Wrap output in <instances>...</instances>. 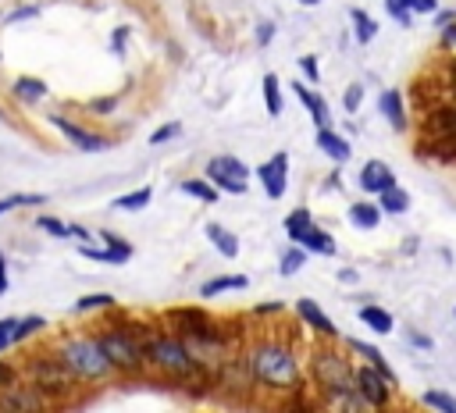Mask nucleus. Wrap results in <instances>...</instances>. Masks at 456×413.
Instances as JSON below:
<instances>
[{
    "label": "nucleus",
    "mask_w": 456,
    "mask_h": 413,
    "mask_svg": "<svg viewBox=\"0 0 456 413\" xmlns=\"http://www.w3.org/2000/svg\"><path fill=\"white\" fill-rule=\"evenodd\" d=\"M246 363H250V374H254L257 388L286 392V395L307 388L303 360H300L296 346L289 338H282V335L246 338Z\"/></svg>",
    "instance_id": "1"
},
{
    "label": "nucleus",
    "mask_w": 456,
    "mask_h": 413,
    "mask_svg": "<svg viewBox=\"0 0 456 413\" xmlns=\"http://www.w3.org/2000/svg\"><path fill=\"white\" fill-rule=\"evenodd\" d=\"M143 360H146V367L161 370V374L171 378V381H189V385H196L200 378L214 381L210 374H203V370L196 367V360L189 356V349L182 346V338H178L175 331H153V335L143 342Z\"/></svg>",
    "instance_id": "2"
},
{
    "label": "nucleus",
    "mask_w": 456,
    "mask_h": 413,
    "mask_svg": "<svg viewBox=\"0 0 456 413\" xmlns=\"http://www.w3.org/2000/svg\"><path fill=\"white\" fill-rule=\"evenodd\" d=\"M54 353L79 378V385H104L114 374L111 360L104 356V349H100V342L93 335H65L54 346Z\"/></svg>",
    "instance_id": "3"
},
{
    "label": "nucleus",
    "mask_w": 456,
    "mask_h": 413,
    "mask_svg": "<svg viewBox=\"0 0 456 413\" xmlns=\"http://www.w3.org/2000/svg\"><path fill=\"white\" fill-rule=\"evenodd\" d=\"M22 378L43 399H72L79 392V378L58 360L54 349H33L22 363Z\"/></svg>",
    "instance_id": "4"
},
{
    "label": "nucleus",
    "mask_w": 456,
    "mask_h": 413,
    "mask_svg": "<svg viewBox=\"0 0 456 413\" xmlns=\"http://www.w3.org/2000/svg\"><path fill=\"white\" fill-rule=\"evenodd\" d=\"M307 374L321 392L353 388V360L339 342H314L310 360H307Z\"/></svg>",
    "instance_id": "5"
},
{
    "label": "nucleus",
    "mask_w": 456,
    "mask_h": 413,
    "mask_svg": "<svg viewBox=\"0 0 456 413\" xmlns=\"http://www.w3.org/2000/svg\"><path fill=\"white\" fill-rule=\"evenodd\" d=\"M93 338L100 342V349H104V356L111 360L114 370H121V374H139V370L146 367V360H143V342L132 338L121 324H107V328H100Z\"/></svg>",
    "instance_id": "6"
},
{
    "label": "nucleus",
    "mask_w": 456,
    "mask_h": 413,
    "mask_svg": "<svg viewBox=\"0 0 456 413\" xmlns=\"http://www.w3.org/2000/svg\"><path fill=\"white\" fill-rule=\"evenodd\" d=\"M203 178H207L217 192H228V196H243V192L250 189V167H246L239 157H232V153L210 157Z\"/></svg>",
    "instance_id": "7"
},
{
    "label": "nucleus",
    "mask_w": 456,
    "mask_h": 413,
    "mask_svg": "<svg viewBox=\"0 0 456 413\" xmlns=\"http://www.w3.org/2000/svg\"><path fill=\"white\" fill-rule=\"evenodd\" d=\"M353 388L360 392V399L374 409V413H385L389 409V402H392V381L378 370V367H371V363H357L353 367Z\"/></svg>",
    "instance_id": "8"
},
{
    "label": "nucleus",
    "mask_w": 456,
    "mask_h": 413,
    "mask_svg": "<svg viewBox=\"0 0 456 413\" xmlns=\"http://www.w3.org/2000/svg\"><path fill=\"white\" fill-rule=\"evenodd\" d=\"M214 381L224 388V392H232V395H250L257 388L254 374H250V363H246V353H232L217 370H214Z\"/></svg>",
    "instance_id": "9"
},
{
    "label": "nucleus",
    "mask_w": 456,
    "mask_h": 413,
    "mask_svg": "<svg viewBox=\"0 0 456 413\" xmlns=\"http://www.w3.org/2000/svg\"><path fill=\"white\" fill-rule=\"evenodd\" d=\"M257 182L264 185L268 199H282L286 189H289V153L275 150L264 164H257Z\"/></svg>",
    "instance_id": "10"
},
{
    "label": "nucleus",
    "mask_w": 456,
    "mask_h": 413,
    "mask_svg": "<svg viewBox=\"0 0 456 413\" xmlns=\"http://www.w3.org/2000/svg\"><path fill=\"white\" fill-rule=\"evenodd\" d=\"M0 413H47V399L29 385H4L0 395Z\"/></svg>",
    "instance_id": "11"
},
{
    "label": "nucleus",
    "mask_w": 456,
    "mask_h": 413,
    "mask_svg": "<svg viewBox=\"0 0 456 413\" xmlns=\"http://www.w3.org/2000/svg\"><path fill=\"white\" fill-rule=\"evenodd\" d=\"M296 317H300V324H303V328H310L321 342H339V338H342L339 324H335V321H332V317L314 303V299H300V303H296Z\"/></svg>",
    "instance_id": "12"
},
{
    "label": "nucleus",
    "mask_w": 456,
    "mask_h": 413,
    "mask_svg": "<svg viewBox=\"0 0 456 413\" xmlns=\"http://www.w3.org/2000/svg\"><path fill=\"white\" fill-rule=\"evenodd\" d=\"M168 324L175 328L178 338H185V335H203V331L217 328V317H210L200 307H175V310H168Z\"/></svg>",
    "instance_id": "13"
},
{
    "label": "nucleus",
    "mask_w": 456,
    "mask_h": 413,
    "mask_svg": "<svg viewBox=\"0 0 456 413\" xmlns=\"http://www.w3.org/2000/svg\"><path fill=\"white\" fill-rule=\"evenodd\" d=\"M357 182H360V189H364L371 199H374L378 192L399 185V182H396V171H392L385 160H367V164L360 167V178H357Z\"/></svg>",
    "instance_id": "14"
},
{
    "label": "nucleus",
    "mask_w": 456,
    "mask_h": 413,
    "mask_svg": "<svg viewBox=\"0 0 456 413\" xmlns=\"http://www.w3.org/2000/svg\"><path fill=\"white\" fill-rule=\"evenodd\" d=\"M321 402L328 413H374L357 388H332V392H321Z\"/></svg>",
    "instance_id": "15"
},
{
    "label": "nucleus",
    "mask_w": 456,
    "mask_h": 413,
    "mask_svg": "<svg viewBox=\"0 0 456 413\" xmlns=\"http://www.w3.org/2000/svg\"><path fill=\"white\" fill-rule=\"evenodd\" d=\"M293 93L300 97V104L307 107V114L314 118V125H317V128H332V114H328V104H325V97H321L314 86H307V82H293Z\"/></svg>",
    "instance_id": "16"
},
{
    "label": "nucleus",
    "mask_w": 456,
    "mask_h": 413,
    "mask_svg": "<svg viewBox=\"0 0 456 413\" xmlns=\"http://www.w3.org/2000/svg\"><path fill=\"white\" fill-rule=\"evenodd\" d=\"M378 111L385 114V121H389L396 132H406V128H410V121H406V100H403L399 89H385V93L378 97Z\"/></svg>",
    "instance_id": "17"
},
{
    "label": "nucleus",
    "mask_w": 456,
    "mask_h": 413,
    "mask_svg": "<svg viewBox=\"0 0 456 413\" xmlns=\"http://www.w3.org/2000/svg\"><path fill=\"white\" fill-rule=\"evenodd\" d=\"M381 211H378V203L374 199H357V203H349V225L353 228H360V232H374L378 225H381Z\"/></svg>",
    "instance_id": "18"
},
{
    "label": "nucleus",
    "mask_w": 456,
    "mask_h": 413,
    "mask_svg": "<svg viewBox=\"0 0 456 413\" xmlns=\"http://www.w3.org/2000/svg\"><path fill=\"white\" fill-rule=\"evenodd\" d=\"M314 143H317V150H321L328 160H335V164H346L349 153H353L349 143H346L335 128H317V139H314Z\"/></svg>",
    "instance_id": "19"
},
{
    "label": "nucleus",
    "mask_w": 456,
    "mask_h": 413,
    "mask_svg": "<svg viewBox=\"0 0 456 413\" xmlns=\"http://www.w3.org/2000/svg\"><path fill=\"white\" fill-rule=\"evenodd\" d=\"M296 246H303V250H307V253H314V257H335V239H332V232H328V228H321L317 221L303 232V239H300Z\"/></svg>",
    "instance_id": "20"
},
{
    "label": "nucleus",
    "mask_w": 456,
    "mask_h": 413,
    "mask_svg": "<svg viewBox=\"0 0 456 413\" xmlns=\"http://www.w3.org/2000/svg\"><path fill=\"white\" fill-rule=\"evenodd\" d=\"M54 125L79 146V150H89V153H97V150H104L107 146V139L104 136H97V132H86V128H79V125H72L68 118H54Z\"/></svg>",
    "instance_id": "21"
},
{
    "label": "nucleus",
    "mask_w": 456,
    "mask_h": 413,
    "mask_svg": "<svg viewBox=\"0 0 456 413\" xmlns=\"http://www.w3.org/2000/svg\"><path fill=\"white\" fill-rule=\"evenodd\" d=\"M339 342H346V349H353V353H357L364 363L378 367V370H381V374H385V378L396 385V370L385 363V356H381V349H378V346H371V342H360V338H339Z\"/></svg>",
    "instance_id": "22"
},
{
    "label": "nucleus",
    "mask_w": 456,
    "mask_h": 413,
    "mask_svg": "<svg viewBox=\"0 0 456 413\" xmlns=\"http://www.w3.org/2000/svg\"><path fill=\"white\" fill-rule=\"evenodd\" d=\"M246 285H250L246 275H217V278H210V282L200 285V296H203V299H214V296H221V292H243Z\"/></svg>",
    "instance_id": "23"
},
{
    "label": "nucleus",
    "mask_w": 456,
    "mask_h": 413,
    "mask_svg": "<svg viewBox=\"0 0 456 413\" xmlns=\"http://www.w3.org/2000/svg\"><path fill=\"white\" fill-rule=\"evenodd\" d=\"M360 324H367L374 335H392V331H396V317H392L385 307H378V303L360 307Z\"/></svg>",
    "instance_id": "24"
},
{
    "label": "nucleus",
    "mask_w": 456,
    "mask_h": 413,
    "mask_svg": "<svg viewBox=\"0 0 456 413\" xmlns=\"http://www.w3.org/2000/svg\"><path fill=\"white\" fill-rule=\"evenodd\" d=\"M374 203H378L381 214H406V211H410V192H406L403 185H392V189L378 192Z\"/></svg>",
    "instance_id": "25"
},
{
    "label": "nucleus",
    "mask_w": 456,
    "mask_h": 413,
    "mask_svg": "<svg viewBox=\"0 0 456 413\" xmlns=\"http://www.w3.org/2000/svg\"><path fill=\"white\" fill-rule=\"evenodd\" d=\"M207 239L217 246V253L221 257H228V260H232V257H239V239H236V232H228L224 225H207Z\"/></svg>",
    "instance_id": "26"
},
{
    "label": "nucleus",
    "mask_w": 456,
    "mask_h": 413,
    "mask_svg": "<svg viewBox=\"0 0 456 413\" xmlns=\"http://www.w3.org/2000/svg\"><path fill=\"white\" fill-rule=\"evenodd\" d=\"M261 89H264V107H268V114H271V118H278V114L286 111V97H282V82H278V75H275V72H268V75H264V82H261Z\"/></svg>",
    "instance_id": "27"
},
{
    "label": "nucleus",
    "mask_w": 456,
    "mask_h": 413,
    "mask_svg": "<svg viewBox=\"0 0 456 413\" xmlns=\"http://www.w3.org/2000/svg\"><path fill=\"white\" fill-rule=\"evenodd\" d=\"M310 225H314V214H310V206H296L293 214H286V239L296 246Z\"/></svg>",
    "instance_id": "28"
},
{
    "label": "nucleus",
    "mask_w": 456,
    "mask_h": 413,
    "mask_svg": "<svg viewBox=\"0 0 456 413\" xmlns=\"http://www.w3.org/2000/svg\"><path fill=\"white\" fill-rule=\"evenodd\" d=\"M349 22H353L357 43H371V40L378 36V26H374V18H371L364 8H349Z\"/></svg>",
    "instance_id": "29"
},
{
    "label": "nucleus",
    "mask_w": 456,
    "mask_h": 413,
    "mask_svg": "<svg viewBox=\"0 0 456 413\" xmlns=\"http://www.w3.org/2000/svg\"><path fill=\"white\" fill-rule=\"evenodd\" d=\"M100 243L107 246L104 253H107V264H125L129 257H132V246L125 243V239H118L114 232H100Z\"/></svg>",
    "instance_id": "30"
},
{
    "label": "nucleus",
    "mask_w": 456,
    "mask_h": 413,
    "mask_svg": "<svg viewBox=\"0 0 456 413\" xmlns=\"http://www.w3.org/2000/svg\"><path fill=\"white\" fill-rule=\"evenodd\" d=\"M182 192L192 196V199H200V203H217V189L207 178H185L182 182Z\"/></svg>",
    "instance_id": "31"
},
{
    "label": "nucleus",
    "mask_w": 456,
    "mask_h": 413,
    "mask_svg": "<svg viewBox=\"0 0 456 413\" xmlns=\"http://www.w3.org/2000/svg\"><path fill=\"white\" fill-rule=\"evenodd\" d=\"M153 199V189L150 185H143V189H132V192H125V196H118L114 199V206L118 211H143V206Z\"/></svg>",
    "instance_id": "32"
},
{
    "label": "nucleus",
    "mask_w": 456,
    "mask_h": 413,
    "mask_svg": "<svg viewBox=\"0 0 456 413\" xmlns=\"http://www.w3.org/2000/svg\"><path fill=\"white\" fill-rule=\"evenodd\" d=\"M420 402H424L428 409H435V413H456V395L438 392V388H428V392L420 395Z\"/></svg>",
    "instance_id": "33"
},
{
    "label": "nucleus",
    "mask_w": 456,
    "mask_h": 413,
    "mask_svg": "<svg viewBox=\"0 0 456 413\" xmlns=\"http://www.w3.org/2000/svg\"><path fill=\"white\" fill-rule=\"evenodd\" d=\"M307 257H310V253H307L303 246H293V250H289V253L282 257V264H278V271H282V275L289 278V275H296V271H300V268L307 264Z\"/></svg>",
    "instance_id": "34"
},
{
    "label": "nucleus",
    "mask_w": 456,
    "mask_h": 413,
    "mask_svg": "<svg viewBox=\"0 0 456 413\" xmlns=\"http://www.w3.org/2000/svg\"><path fill=\"white\" fill-rule=\"evenodd\" d=\"M43 93H47V86H43L40 79H18V82H15V97H18V100H40Z\"/></svg>",
    "instance_id": "35"
},
{
    "label": "nucleus",
    "mask_w": 456,
    "mask_h": 413,
    "mask_svg": "<svg viewBox=\"0 0 456 413\" xmlns=\"http://www.w3.org/2000/svg\"><path fill=\"white\" fill-rule=\"evenodd\" d=\"M360 104H364V86H360V82H349V86L342 89V111H346V114H357Z\"/></svg>",
    "instance_id": "36"
},
{
    "label": "nucleus",
    "mask_w": 456,
    "mask_h": 413,
    "mask_svg": "<svg viewBox=\"0 0 456 413\" xmlns=\"http://www.w3.org/2000/svg\"><path fill=\"white\" fill-rule=\"evenodd\" d=\"M300 75H303L307 86H317L321 82V68H317V57L314 54H303L300 57Z\"/></svg>",
    "instance_id": "37"
},
{
    "label": "nucleus",
    "mask_w": 456,
    "mask_h": 413,
    "mask_svg": "<svg viewBox=\"0 0 456 413\" xmlns=\"http://www.w3.org/2000/svg\"><path fill=\"white\" fill-rule=\"evenodd\" d=\"M8 342H18V321H15V317L0 321V353L8 349Z\"/></svg>",
    "instance_id": "38"
},
{
    "label": "nucleus",
    "mask_w": 456,
    "mask_h": 413,
    "mask_svg": "<svg viewBox=\"0 0 456 413\" xmlns=\"http://www.w3.org/2000/svg\"><path fill=\"white\" fill-rule=\"evenodd\" d=\"M399 4H403L406 15H431L438 0H399Z\"/></svg>",
    "instance_id": "39"
},
{
    "label": "nucleus",
    "mask_w": 456,
    "mask_h": 413,
    "mask_svg": "<svg viewBox=\"0 0 456 413\" xmlns=\"http://www.w3.org/2000/svg\"><path fill=\"white\" fill-rule=\"evenodd\" d=\"M107 307H114V296H86V299H79V310H107Z\"/></svg>",
    "instance_id": "40"
},
{
    "label": "nucleus",
    "mask_w": 456,
    "mask_h": 413,
    "mask_svg": "<svg viewBox=\"0 0 456 413\" xmlns=\"http://www.w3.org/2000/svg\"><path fill=\"white\" fill-rule=\"evenodd\" d=\"M254 317H286V303H257L254 307Z\"/></svg>",
    "instance_id": "41"
},
{
    "label": "nucleus",
    "mask_w": 456,
    "mask_h": 413,
    "mask_svg": "<svg viewBox=\"0 0 456 413\" xmlns=\"http://www.w3.org/2000/svg\"><path fill=\"white\" fill-rule=\"evenodd\" d=\"M178 132H182V125H178V121H171V125H161V128L150 136V143H153V146H157V143H168V139H175Z\"/></svg>",
    "instance_id": "42"
},
{
    "label": "nucleus",
    "mask_w": 456,
    "mask_h": 413,
    "mask_svg": "<svg viewBox=\"0 0 456 413\" xmlns=\"http://www.w3.org/2000/svg\"><path fill=\"white\" fill-rule=\"evenodd\" d=\"M43 328V317H26L22 324H18V338H26V335H33V331H40Z\"/></svg>",
    "instance_id": "43"
},
{
    "label": "nucleus",
    "mask_w": 456,
    "mask_h": 413,
    "mask_svg": "<svg viewBox=\"0 0 456 413\" xmlns=\"http://www.w3.org/2000/svg\"><path fill=\"white\" fill-rule=\"evenodd\" d=\"M385 4H389V15H392V18H399L403 26H410V18H413V15H406V11H403L399 0H385Z\"/></svg>",
    "instance_id": "44"
},
{
    "label": "nucleus",
    "mask_w": 456,
    "mask_h": 413,
    "mask_svg": "<svg viewBox=\"0 0 456 413\" xmlns=\"http://www.w3.org/2000/svg\"><path fill=\"white\" fill-rule=\"evenodd\" d=\"M40 228H47V232H54V236H68V225H61V221H54V218H40Z\"/></svg>",
    "instance_id": "45"
},
{
    "label": "nucleus",
    "mask_w": 456,
    "mask_h": 413,
    "mask_svg": "<svg viewBox=\"0 0 456 413\" xmlns=\"http://www.w3.org/2000/svg\"><path fill=\"white\" fill-rule=\"evenodd\" d=\"M456 47V26H442V50Z\"/></svg>",
    "instance_id": "46"
},
{
    "label": "nucleus",
    "mask_w": 456,
    "mask_h": 413,
    "mask_svg": "<svg viewBox=\"0 0 456 413\" xmlns=\"http://www.w3.org/2000/svg\"><path fill=\"white\" fill-rule=\"evenodd\" d=\"M271 33H275V26H271V22H264V26L257 29V43H261V47H268V43H271Z\"/></svg>",
    "instance_id": "47"
},
{
    "label": "nucleus",
    "mask_w": 456,
    "mask_h": 413,
    "mask_svg": "<svg viewBox=\"0 0 456 413\" xmlns=\"http://www.w3.org/2000/svg\"><path fill=\"white\" fill-rule=\"evenodd\" d=\"M11 381H15V367L11 363H0V388L11 385Z\"/></svg>",
    "instance_id": "48"
},
{
    "label": "nucleus",
    "mask_w": 456,
    "mask_h": 413,
    "mask_svg": "<svg viewBox=\"0 0 456 413\" xmlns=\"http://www.w3.org/2000/svg\"><path fill=\"white\" fill-rule=\"evenodd\" d=\"M410 338H413V346H420V349H431V338H428V335H420V331H410Z\"/></svg>",
    "instance_id": "49"
},
{
    "label": "nucleus",
    "mask_w": 456,
    "mask_h": 413,
    "mask_svg": "<svg viewBox=\"0 0 456 413\" xmlns=\"http://www.w3.org/2000/svg\"><path fill=\"white\" fill-rule=\"evenodd\" d=\"M0 292H8V271H4V253H0Z\"/></svg>",
    "instance_id": "50"
},
{
    "label": "nucleus",
    "mask_w": 456,
    "mask_h": 413,
    "mask_svg": "<svg viewBox=\"0 0 456 413\" xmlns=\"http://www.w3.org/2000/svg\"><path fill=\"white\" fill-rule=\"evenodd\" d=\"M114 104H118V100H114V97H111V100H97V104H93V111H111V107H114Z\"/></svg>",
    "instance_id": "51"
},
{
    "label": "nucleus",
    "mask_w": 456,
    "mask_h": 413,
    "mask_svg": "<svg viewBox=\"0 0 456 413\" xmlns=\"http://www.w3.org/2000/svg\"><path fill=\"white\" fill-rule=\"evenodd\" d=\"M68 236H75V239H89V232H86V228H79V225H72V228H68Z\"/></svg>",
    "instance_id": "52"
},
{
    "label": "nucleus",
    "mask_w": 456,
    "mask_h": 413,
    "mask_svg": "<svg viewBox=\"0 0 456 413\" xmlns=\"http://www.w3.org/2000/svg\"><path fill=\"white\" fill-rule=\"evenodd\" d=\"M339 278H342V282H357V271H353V268H346V271H339Z\"/></svg>",
    "instance_id": "53"
},
{
    "label": "nucleus",
    "mask_w": 456,
    "mask_h": 413,
    "mask_svg": "<svg viewBox=\"0 0 456 413\" xmlns=\"http://www.w3.org/2000/svg\"><path fill=\"white\" fill-rule=\"evenodd\" d=\"M449 107H456V86H449Z\"/></svg>",
    "instance_id": "54"
},
{
    "label": "nucleus",
    "mask_w": 456,
    "mask_h": 413,
    "mask_svg": "<svg viewBox=\"0 0 456 413\" xmlns=\"http://www.w3.org/2000/svg\"><path fill=\"white\" fill-rule=\"evenodd\" d=\"M300 4H303V8H314V4H321V0H300Z\"/></svg>",
    "instance_id": "55"
},
{
    "label": "nucleus",
    "mask_w": 456,
    "mask_h": 413,
    "mask_svg": "<svg viewBox=\"0 0 456 413\" xmlns=\"http://www.w3.org/2000/svg\"><path fill=\"white\" fill-rule=\"evenodd\" d=\"M452 317H456V310H452Z\"/></svg>",
    "instance_id": "56"
}]
</instances>
